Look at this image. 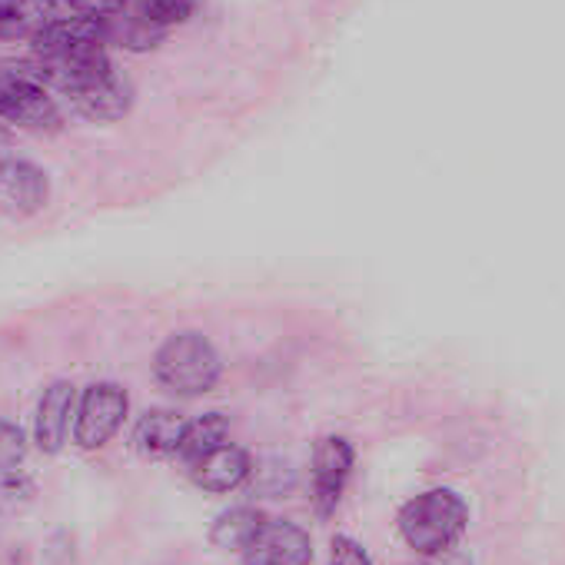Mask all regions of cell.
Segmentation results:
<instances>
[{"instance_id":"cell-1","label":"cell","mask_w":565,"mask_h":565,"mask_svg":"<svg viewBox=\"0 0 565 565\" xmlns=\"http://www.w3.org/2000/svg\"><path fill=\"white\" fill-rule=\"evenodd\" d=\"M153 376L167 393L180 399H193V396L210 393L220 383L223 363H220L216 347L203 333L183 330V333L167 337V343L157 350Z\"/></svg>"},{"instance_id":"cell-2","label":"cell","mask_w":565,"mask_h":565,"mask_svg":"<svg viewBox=\"0 0 565 565\" xmlns=\"http://www.w3.org/2000/svg\"><path fill=\"white\" fill-rule=\"evenodd\" d=\"M469 525V505L456 489H429L399 512V535L419 555L452 548Z\"/></svg>"},{"instance_id":"cell-3","label":"cell","mask_w":565,"mask_h":565,"mask_svg":"<svg viewBox=\"0 0 565 565\" xmlns=\"http://www.w3.org/2000/svg\"><path fill=\"white\" fill-rule=\"evenodd\" d=\"M0 120H11L34 134H57L64 127V117L38 81H28L14 67L0 74Z\"/></svg>"},{"instance_id":"cell-4","label":"cell","mask_w":565,"mask_h":565,"mask_svg":"<svg viewBox=\"0 0 565 565\" xmlns=\"http://www.w3.org/2000/svg\"><path fill=\"white\" fill-rule=\"evenodd\" d=\"M127 393L117 383H94L84 390L81 406H77V419H74V439L81 449H100L107 446L117 429L124 426L127 416Z\"/></svg>"},{"instance_id":"cell-5","label":"cell","mask_w":565,"mask_h":565,"mask_svg":"<svg viewBox=\"0 0 565 565\" xmlns=\"http://www.w3.org/2000/svg\"><path fill=\"white\" fill-rule=\"evenodd\" d=\"M313 542L307 529L287 519H266L253 542L243 548V565H310Z\"/></svg>"},{"instance_id":"cell-6","label":"cell","mask_w":565,"mask_h":565,"mask_svg":"<svg viewBox=\"0 0 565 565\" xmlns=\"http://www.w3.org/2000/svg\"><path fill=\"white\" fill-rule=\"evenodd\" d=\"M353 446L343 436H327L313 452V509L320 519H330L343 499V489L353 472Z\"/></svg>"},{"instance_id":"cell-7","label":"cell","mask_w":565,"mask_h":565,"mask_svg":"<svg viewBox=\"0 0 565 565\" xmlns=\"http://www.w3.org/2000/svg\"><path fill=\"white\" fill-rule=\"evenodd\" d=\"M47 177L28 160H0V213L4 216H34L47 206Z\"/></svg>"},{"instance_id":"cell-8","label":"cell","mask_w":565,"mask_h":565,"mask_svg":"<svg viewBox=\"0 0 565 565\" xmlns=\"http://www.w3.org/2000/svg\"><path fill=\"white\" fill-rule=\"evenodd\" d=\"M74 403H77V390L67 380H57L44 390L34 416V443L41 452H61V446L67 443Z\"/></svg>"},{"instance_id":"cell-9","label":"cell","mask_w":565,"mask_h":565,"mask_svg":"<svg viewBox=\"0 0 565 565\" xmlns=\"http://www.w3.org/2000/svg\"><path fill=\"white\" fill-rule=\"evenodd\" d=\"M249 472H253L249 452L239 449V446H230V443H223L220 449L206 452L200 462L190 466L193 482H196L203 492H213V495L239 489V486L249 479Z\"/></svg>"},{"instance_id":"cell-10","label":"cell","mask_w":565,"mask_h":565,"mask_svg":"<svg viewBox=\"0 0 565 565\" xmlns=\"http://www.w3.org/2000/svg\"><path fill=\"white\" fill-rule=\"evenodd\" d=\"M71 104H74V110H77L81 117H87V120L114 124V120H120V117L130 114V107H134V87H130V81H124L117 71H110L104 81H97V84H90V87L71 94Z\"/></svg>"},{"instance_id":"cell-11","label":"cell","mask_w":565,"mask_h":565,"mask_svg":"<svg viewBox=\"0 0 565 565\" xmlns=\"http://www.w3.org/2000/svg\"><path fill=\"white\" fill-rule=\"evenodd\" d=\"M183 429H186V419L180 413L147 409L134 429V446L143 459H167V456H177Z\"/></svg>"},{"instance_id":"cell-12","label":"cell","mask_w":565,"mask_h":565,"mask_svg":"<svg viewBox=\"0 0 565 565\" xmlns=\"http://www.w3.org/2000/svg\"><path fill=\"white\" fill-rule=\"evenodd\" d=\"M263 522H266V512H259L256 505H233L216 515L210 529V542L223 552H243L253 542V535L263 529Z\"/></svg>"},{"instance_id":"cell-13","label":"cell","mask_w":565,"mask_h":565,"mask_svg":"<svg viewBox=\"0 0 565 565\" xmlns=\"http://www.w3.org/2000/svg\"><path fill=\"white\" fill-rule=\"evenodd\" d=\"M226 436H230V419L223 413H203L193 423H186V429L180 436V446H177V459L193 466L206 452L220 449L226 443Z\"/></svg>"},{"instance_id":"cell-14","label":"cell","mask_w":565,"mask_h":565,"mask_svg":"<svg viewBox=\"0 0 565 565\" xmlns=\"http://www.w3.org/2000/svg\"><path fill=\"white\" fill-rule=\"evenodd\" d=\"M163 38H167V31L157 28L153 21L140 18L137 11L107 18V44L114 41L117 47H127V51H153Z\"/></svg>"},{"instance_id":"cell-15","label":"cell","mask_w":565,"mask_h":565,"mask_svg":"<svg viewBox=\"0 0 565 565\" xmlns=\"http://www.w3.org/2000/svg\"><path fill=\"white\" fill-rule=\"evenodd\" d=\"M200 8V0H137L134 11L147 21H153L157 28L170 31L183 21H190Z\"/></svg>"},{"instance_id":"cell-16","label":"cell","mask_w":565,"mask_h":565,"mask_svg":"<svg viewBox=\"0 0 565 565\" xmlns=\"http://www.w3.org/2000/svg\"><path fill=\"white\" fill-rule=\"evenodd\" d=\"M249 476H253V489L259 495H282L297 486V469L287 459H263Z\"/></svg>"},{"instance_id":"cell-17","label":"cell","mask_w":565,"mask_h":565,"mask_svg":"<svg viewBox=\"0 0 565 565\" xmlns=\"http://www.w3.org/2000/svg\"><path fill=\"white\" fill-rule=\"evenodd\" d=\"M28 456V436L21 426L0 419V472H14Z\"/></svg>"},{"instance_id":"cell-18","label":"cell","mask_w":565,"mask_h":565,"mask_svg":"<svg viewBox=\"0 0 565 565\" xmlns=\"http://www.w3.org/2000/svg\"><path fill=\"white\" fill-rule=\"evenodd\" d=\"M330 565H373L370 552L350 539V535H337L333 539V552H330Z\"/></svg>"},{"instance_id":"cell-19","label":"cell","mask_w":565,"mask_h":565,"mask_svg":"<svg viewBox=\"0 0 565 565\" xmlns=\"http://www.w3.org/2000/svg\"><path fill=\"white\" fill-rule=\"evenodd\" d=\"M64 4L74 11V14H87V18H117L127 11V0H64Z\"/></svg>"},{"instance_id":"cell-20","label":"cell","mask_w":565,"mask_h":565,"mask_svg":"<svg viewBox=\"0 0 565 565\" xmlns=\"http://www.w3.org/2000/svg\"><path fill=\"white\" fill-rule=\"evenodd\" d=\"M419 565H472V558L462 552V548H443V552H433V555H426Z\"/></svg>"},{"instance_id":"cell-21","label":"cell","mask_w":565,"mask_h":565,"mask_svg":"<svg viewBox=\"0 0 565 565\" xmlns=\"http://www.w3.org/2000/svg\"><path fill=\"white\" fill-rule=\"evenodd\" d=\"M0 495H8L11 502H14L18 495H31V482H28V479H18V482H4V486H0Z\"/></svg>"},{"instance_id":"cell-22","label":"cell","mask_w":565,"mask_h":565,"mask_svg":"<svg viewBox=\"0 0 565 565\" xmlns=\"http://www.w3.org/2000/svg\"><path fill=\"white\" fill-rule=\"evenodd\" d=\"M0 143H8V130L4 127H0Z\"/></svg>"}]
</instances>
